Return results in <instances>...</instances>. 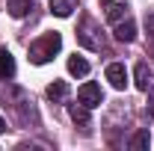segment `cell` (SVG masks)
<instances>
[{"label": "cell", "mask_w": 154, "mask_h": 151, "mask_svg": "<svg viewBox=\"0 0 154 151\" xmlns=\"http://www.w3.org/2000/svg\"><path fill=\"white\" fill-rule=\"evenodd\" d=\"M59 48H62V36H59L57 30H54V33H45L42 39H36V42L30 45V62L45 65V62H51V59L59 54Z\"/></svg>", "instance_id": "cell-1"}, {"label": "cell", "mask_w": 154, "mask_h": 151, "mask_svg": "<svg viewBox=\"0 0 154 151\" xmlns=\"http://www.w3.org/2000/svg\"><path fill=\"white\" fill-rule=\"evenodd\" d=\"M77 42H80L86 51H104V48H107V39H104V33L98 30V24L92 18L80 21V27H77Z\"/></svg>", "instance_id": "cell-2"}, {"label": "cell", "mask_w": 154, "mask_h": 151, "mask_svg": "<svg viewBox=\"0 0 154 151\" xmlns=\"http://www.w3.org/2000/svg\"><path fill=\"white\" fill-rule=\"evenodd\" d=\"M77 101L92 110V107H101V104H104V92H101L98 83H83V86L77 89Z\"/></svg>", "instance_id": "cell-3"}, {"label": "cell", "mask_w": 154, "mask_h": 151, "mask_svg": "<svg viewBox=\"0 0 154 151\" xmlns=\"http://www.w3.org/2000/svg\"><path fill=\"white\" fill-rule=\"evenodd\" d=\"M128 3L131 0H101V9H104V15H107V21H122L128 18Z\"/></svg>", "instance_id": "cell-4"}, {"label": "cell", "mask_w": 154, "mask_h": 151, "mask_svg": "<svg viewBox=\"0 0 154 151\" xmlns=\"http://www.w3.org/2000/svg\"><path fill=\"white\" fill-rule=\"evenodd\" d=\"M107 80H110L113 89L122 92V89L128 86V68H125L122 62H110V65H107Z\"/></svg>", "instance_id": "cell-5"}, {"label": "cell", "mask_w": 154, "mask_h": 151, "mask_svg": "<svg viewBox=\"0 0 154 151\" xmlns=\"http://www.w3.org/2000/svg\"><path fill=\"white\" fill-rule=\"evenodd\" d=\"M68 116L74 119V125H80L83 133L92 131V119H89V107L86 104H68Z\"/></svg>", "instance_id": "cell-6"}, {"label": "cell", "mask_w": 154, "mask_h": 151, "mask_svg": "<svg viewBox=\"0 0 154 151\" xmlns=\"http://www.w3.org/2000/svg\"><path fill=\"white\" fill-rule=\"evenodd\" d=\"M113 36L119 39V42H134L136 39V24L131 18H122L113 24Z\"/></svg>", "instance_id": "cell-7"}, {"label": "cell", "mask_w": 154, "mask_h": 151, "mask_svg": "<svg viewBox=\"0 0 154 151\" xmlns=\"http://www.w3.org/2000/svg\"><path fill=\"white\" fill-rule=\"evenodd\" d=\"M134 77H136V89H139V92H148V86H151V71H148L145 62H136Z\"/></svg>", "instance_id": "cell-8"}, {"label": "cell", "mask_w": 154, "mask_h": 151, "mask_svg": "<svg viewBox=\"0 0 154 151\" xmlns=\"http://www.w3.org/2000/svg\"><path fill=\"white\" fill-rule=\"evenodd\" d=\"M48 6H51V12H54L57 18H68V15L77 9V0H51Z\"/></svg>", "instance_id": "cell-9"}, {"label": "cell", "mask_w": 154, "mask_h": 151, "mask_svg": "<svg viewBox=\"0 0 154 151\" xmlns=\"http://www.w3.org/2000/svg\"><path fill=\"white\" fill-rule=\"evenodd\" d=\"M30 9H33V0H6V12L12 18H24Z\"/></svg>", "instance_id": "cell-10"}, {"label": "cell", "mask_w": 154, "mask_h": 151, "mask_svg": "<svg viewBox=\"0 0 154 151\" xmlns=\"http://www.w3.org/2000/svg\"><path fill=\"white\" fill-rule=\"evenodd\" d=\"M68 71H71L74 77H86V74H89V62L74 54V57H68Z\"/></svg>", "instance_id": "cell-11"}, {"label": "cell", "mask_w": 154, "mask_h": 151, "mask_svg": "<svg viewBox=\"0 0 154 151\" xmlns=\"http://www.w3.org/2000/svg\"><path fill=\"white\" fill-rule=\"evenodd\" d=\"M15 74V57L9 54V51H0V77H9Z\"/></svg>", "instance_id": "cell-12"}, {"label": "cell", "mask_w": 154, "mask_h": 151, "mask_svg": "<svg viewBox=\"0 0 154 151\" xmlns=\"http://www.w3.org/2000/svg\"><path fill=\"white\" fill-rule=\"evenodd\" d=\"M68 95V86H65V80H54L51 86H48V98L51 101H62Z\"/></svg>", "instance_id": "cell-13"}, {"label": "cell", "mask_w": 154, "mask_h": 151, "mask_svg": "<svg viewBox=\"0 0 154 151\" xmlns=\"http://www.w3.org/2000/svg\"><path fill=\"white\" fill-rule=\"evenodd\" d=\"M148 145H151V136H148V131H139L134 139H131V148H148Z\"/></svg>", "instance_id": "cell-14"}, {"label": "cell", "mask_w": 154, "mask_h": 151, "mask_svg": "<svg viewBox=\"0 0 154 151\" xmlns=\"http://www.w3.org/2000/svg\"><path fill=\"white\" fill-rule=\"evenodd\" d=\"M145 30H148V33L154 36V6L148 9V12H145Z\"/></svg>", "instance_id": "cell-15"}, {"label": "cell", "mask_w": 154, "mask_h": 151, "mask_svg": "<svg viewBox=\"0 0 154 151\" xmlns=\"http://www.w3.org/2000/svg\"><path fill=\"white\" fill-rule=\"evenodd\" d=\"M3 131H6V122H3V119H0V133H3Z\"/></svg>", "instance_id": "cell-16"}]
</instances>
